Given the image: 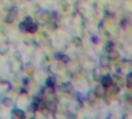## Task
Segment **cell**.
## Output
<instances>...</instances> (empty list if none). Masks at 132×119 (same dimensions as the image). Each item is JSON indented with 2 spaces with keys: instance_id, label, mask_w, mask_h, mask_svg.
Wrapping results in <instances>:
<instances>
[{
  "instance_id": "obj_2",
  "label": "cell",
  "mask_w": 132,
  "mask_h": 119,
  "mask_svg": "<svg viewBox=\"0 0 132 119\" xmlns=\"http://www.w3.org/2000/svg\"><path fill=\"white\" fill-rule=\"evenodd\" d=\"M26 25H27V27H26V32H28V33H34L35 32L37 31V26L33 22L32 23H26Z\"/></svg>"
},
{
  "instance_id": "obj_3",
  "label": "cell",
  "mask_w": 132,
  "mask_h": 119,
  "mask_svg": "<svg viewBox=\"0 0 132 119\" xmlns=\"http://www.w3.org/2000/svg\"><path fill=\"white\" fill-rule=\"evenodd\" d=\"M13 117L15 118H24L25 114L23 111L20 109H14L13 111Z\"/></svg>"
},
{
  "instance_id": "obj_4",
  "label": "cell",
  "mask_w": 132,
  "mask_h": 119,
  "mask_svg": "<svg viewBox=\"0 0 132 119\" xmlns=\"http://www.w3.org/2000/svg\"><path fill=\"white\" fill-rule=\"evenodd\" d=\"M61 90L64 92H69L72 90V84L70 83H64L61 85Z\"/></svg>"
},
{
  "instance_id": "obj_5",
  "label": "cell",
  "mask_w": 132,
  "mask_h": 119,
  "mask_svg": "<svg viewBox=\"0 0 132 119\" xmlns=\"http://www.w3.org/2000/svg\"><path fill=\"white\" fill-rule=\"evenodd\" d=\"M46 84L47 86H48L49 87H53L55 84V79L52 77H50L47 79L46 81Z\"/></svg>"
},
{
  "instance_id": "obj_1",
  "label": "cell",
  "mask_w": 132,
  "mask_h": 119,
  "mask_svg": "<svg viewBox=\"0 0 132 119\" xmlns=\"http://www.w3.org/2000/svg\"><path fill=\"white\" fill-rule=\"evenodd\" d=\"M17 13H18V9H17V8L16 7H12L11 8V9L10 10V13H9V14H8V16H7V17H6V22L8 23H12L13 21H14V19H15V18H16V15H17Z\"/></svg>"
},
{
  "instance_id": "obj_6",
  "label": "cell",
  "mask_w": 132,
  "mask_h": 119,
  "mask_svg": "<svg viewBox=\"0 0 132 119\" xmlns=\"http://www.w3.org/2000/svg\"><path fill=\"white\" fill-rule=\"evenodd\" d=\"M49 16H50V14H49V13L48 12H47V11H45V12H44L42 14H41V19L44 21V20H47V19H49Z\"/></svg>"
},
{
  "instance_id": "obj_7",
  "label": "cell",
  "mask_w": 132,
  "mask_h": 119,
  "mask_svg": "<svg viewBox=\"0 0 132 119\" xmlns=\"http://www.w3.org/2000/svg\"><path fill=\"white\" fill-rule=\"evenodd\" d=\"M19 27H20V29L22 32H26V27H27L26 22H22V23H20V25H19Z\"/></svg>"
}]
</instances>
